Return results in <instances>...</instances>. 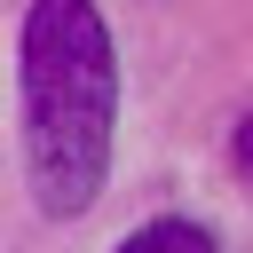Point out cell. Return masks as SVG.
I'll list each match as a JSON object with an SVG mask.
<instances>
[{"label":"cell","mask_w":253,"mask_h":253,"mask_svg":"<svg viewBox=\"0 0 253 253\" xmlns=\"http://www.w3.org/2000/svg\"><path fill=\"white\" fill-rule=\"evenodd\" d=\"M119 55L95 0H32L24 16V158L40 213L71 221L111 174Z\"/></svg>","instance_id":"obj_1"},{"label":"cell","mask_w":253,"mask_h":253,"mask_svg":"<svg viewBox=\"0 0 253 253\" xmlns=\"http://www.w3.org/2000/svg\"><path fill=\"white\" fill-rule=\"evenodd\" d=\"M119 253H213V237H206L198 221H182V213H158V221H142Z\"/></svg>","instance_id":"obj_2"}]
</instances>
